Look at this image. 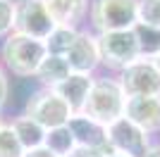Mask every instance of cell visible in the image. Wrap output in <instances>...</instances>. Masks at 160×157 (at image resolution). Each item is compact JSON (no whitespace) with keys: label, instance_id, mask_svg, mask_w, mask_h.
<instances>
[{"label":"cell","instance_id":"cell-1","mask_svg":"<svg viewBox=\"0 0 160 157\" xmlns=\"http://www.w3.org/2000/svg\"><path fill=\"white\" fill-rule=\"evenodd\" d=\"M46 55H48L46 43L29 38V36L17 33V31L5 36L2 45H0V59H2L5 69L19 78L36 76V69H38V64L43 62Z\"/></svg>","mask_w":160,"mask_h":157},{"label":"cell","instance_id":"cell-2","mask_svg":"<svg viewBox=\"0 0 160 157\" xmlns=\"http://www.w3.org/2000/svg\"><path fill=\"white\" fill-rule=\"evenodd\" d=\"M124 105H127V98H124L117 78L103 76V78H93V86L88 91L81 114L96 119L103 126H110L112 121L124 117Z\"/></svg>","mask_w":160,"mask_h":157},{"label":"cell","instance_id":"cell-3","mask_svg":"<svg viewBox=\"0 0 160 157\" xmlns=\"http://www.w3.org/2000/svg\"><path fill=\"white\" fill-rule=\"evenodd\" d=\"M117 83H120L124 98H160V69L155 59L139 57L122 72H117Z\"/></svg>","mask_w":160,"mask_h":157},{"label":"cell","instance_id":"cell-4","mask_svg":"<svg viewBox=\"0 0 160 157\" xmlns=\"http://www.w3.org/2000/svg\"><path fill=\"white\" fill-rule=\"evenodd\" d=\"M136 2L139 0H93L88 14H91V26H93L96 36L134 29Z\"/></svg>","mask_w":160,"mask_h":157},{"label":"cell","instance_id":"cell-5","mask_svg":"<svg viewBox=\"0 0 160 157\" xmlns=\"http://www.w3.org/2000/svg\"><path fill=\"white\" fill-rule=\"evenodd\" d=\"M24 114L31 117L36 124H41L46 131L67 126L69 119H72L69 105H67L53 88H41L38 93H33L31 98H29V102H27Z\"/></svg>","mask_w":160,"mask_h":157},{"label":"cell","instance_id":"cell-6","mask_svg":"<svg viewBox=\"0 0 160 157\" xmlns=\"http://www.w3.org/2000/svg\"><path fill=\"white\" fill-rule=\"evenodd\" d=\"M96 38H98V50H100V64H108L110 69L122 72L124 67L139 59V43H136L134 29L98 33Z\"/></svg>","mask_w":160,"mask_h":157},{"label":"cell","instance_id":"cell-7","mask_svg":"<svg viewBox=\"0 0 160 157\" xmlns=\"http://www.w3.org/2000/svg\"><path fill=\"white\" fill-rule=\"evenodd\" d=\"M108 129V150L124 157H143L151 148L148 133L141 131L136 124H132L127 117H120Z\"/></svg>","mask_w":160,"mask_h":157},{"label":"cell","instance_id":"cell-8","mask_svg":"<svg viewBox=\"0 0 160 157\" xmlns=\"http://www.w3.org/2000/svg\"><path fill=\"white\" fill-rule=\"evenodd\" d=\"M53 29L55 24L48 14L43 0H19L17 2V14H14V31L17 33H24L29 38L46 43Z\"/></svg>","mask_w":160,"mask_h":157},{"label":"cell","instance_id":"cell-9","mask_svg":"<svg viewBox=\"0 0 160 157\" xmlns=\"http://www.w3.org/2000/svg\"><path fill=\"white\" fill-rule=\"evenodd\" d=\"M65 62L72 74H91L100 64V50H98V38L91 31H79L74 38L72 48L67 50Z\"/></svg>","mask_w":160,"mask_h":157},{"label":"cell","instance_id":"cell-10","mask_svg":"<svg viewBox=\"0 0 160 157\" xmlns=\"http://www.w3.org/2000/svg\"><path fill=\"white\" fill-rule=\"evenodd\" d=\"M67 126H69V131H72V136L79 148L110 152L108 150V129L103 124H98L96 119L86 117V114H72Z\"/></svg>","mask_w":160,"mask_h":157},{"label":"cell","instance_id":"cell-11","mask_svg":"<svg viewBox=\"0 0 160 157\" xmlns=\"http://www.w3.org/2000/svg\"><path fill=\"white\" fill-rule=\"evenodd\" d=\"M124 117L148 136L160 131V98H129L124 105Z\"/></svg>","mask_w":160,"mask_h":157},{"label":"cell","instance_id":"cell-12","mask_svg":"<svg viewBox=\"0 0 160 157\" xmlns=\"http://www.w3.org/2000/svg\"><path fill=\"white\" fill-rule=\"evenodd\" d=\"M91 86H93V76H88V74H69L62 83L55 86L53 91L69 105L72 114H81L84 105H86V98H88Z\"/></svg>","mask_w":160,"mask_h":157},{"label":"cell","instance_id":"cell-13","mask_svg":"<svg viewBox=\"0 0 160 157\" xmlns=\"http://www.w3.org/2000/svg\"><path fill=\"white\" fill-rule=\"evenodd\" d=\"M55 26L79 29V21L88 12V0H43Z\"/></svg>","mask_w":160,"mask_h":157},{"label":"cell","instance_id":"cell-14","mask_svg":"<svg viewBox=\"0 0 160 157\" xmlns=\"http://www.w3.org/2000/svg\"><path fill=\"white\" fill-rule=\"evenodd\" d=\"M10 129L14 131V136H17V140L22 143L24 152L36 150V148H41V145L46 143V129L41 124H36V121H33L31 117H27V114L12 119V121H10Z\"/></svg>","mask_w":160,"mask_h":157},{"label":"cell","instance_id":"cell-15","mask_svg":"<svg viewBox=\"0 0 160 157\" xmlns=\"http://www.w3.org/2000/svg\"><path fill=\"white\" fill-rule=\"evenodd\" d=\"M69 74H72V72H69V67H67L65 57H58V55H46V57H43V62L38 64V69H36V76H33V78H38L43 88H55V86L62 83Z\"/></svg>","mask_w":160,"mask_h":157},{"label":"cell","instance_id":"cell-16","mask_svg":"<svg viewBox=\"0 0 160 157\" xmlns=\"http://www.w3.org/2000/svg\"><path fill=\"white\" fill-rule=\"evenodd\" d=\"M134 36L139 43V57L155 59L160 55V29L146 24H134Z\"/></svg>","mask_w":160,"mask_h":157},{"label":"cell","instance_id":"cell-17","mask_svg":"<svg viewBox=\"0 0 160 157\" xmlns=\"http://www.w3.org/2000/svg\"><path fill=\"white\" fill-rule=\"evenodd\" d=\"M43 145H46L50 152H55L58 157H67L74 148H77V140H74L69 126H60V129L46 131V143Z\"/></svg>","mask_w":160,"mask_h":157},{"label":"cell","instance_id":"cell-18","mask_svg":"<svg viewBox=\"0 0 160 157\" xmlns=\"http://www.w3.org/2000/svg\"><path fill=\"white\" fill-rule=\"evenodd\" d=\"M79 29H69V26H55L53 33L46 38V50L48 55H58V57H65L67 50L72 48L74 38H77Z\"/></svg>","mask_w":160,"mask_h":157},{"label":"cell","instance_id":"cell-19","mask_svg":"<svg viewBox=\"0 0 160 157\" xmlns=\"http://www.w3.org/2000/svg\"><path fill=\"white\" fill-rule=\"evenodd\" d=\"M136 24L160 29V0H139L136 2Z\"/></svg>","mask_w":160,"mask_h":157},{"label":"cell","instance_id":"cell-20","mask_svg":"<svg viewBox=\"0 0 160 157\" xmlns=\"http://www.w3.org/2000/svg\"><path fill=\"white\" fill-rule=\"evenodd\" d=\"M0 157H24V148L17 140L10 124L0 126Z\"/></svg>","mask_w":160,"mask_h":157},{"label":"cell","instance_id":"cell-21","mask_svg":"<svg viewBox=\"0 0 160 157\" xmlns=\"http://www.w3.org/2000/svg\"><path fill=\"white\" fill-rule=\"evenodd\" d=\"M14 14H17V2L0 0V38H5L14 31Z\"/></svg>","mask_w":160,"mask_h":157},{"label":"cell","instance_id":"cell-22","mask_svg":"<svg viewBox=\"0 0 160 157\" xmlns=\"http://www.w3.org/2000/svg\"><path fill=\"white\" fill-rule=\"evenodd\" d=\"M105 155L108 152H103V150H91V148H79L77 145L67 157H105Z\"/></svg>","mask_w":160,"mask_h":157},{"label":"cell","instance_id":"cell-23","mask_svg":"<svg viewBox=\"0 0 160 157\" xmlns=\"http://www.w3.org/2000/svg\"><path fill=\"white\" fill-rule=\"evenodd\" d=\"M5 100H7V76H5V72L0 69V112L5 107Z\"/></svg>","mask_w":160,"mask_h":157},{"label":"cell","instance_id":"cell-24","mask_svg":"<svg viewBox=\"0 0 160 157\" xmlns=\"http://www.w3.org/2000/svg\"><path fill=\"white\" fill-rule=\"evenodd\" d=\"M24 157H58V155L50 152L46 145H41V148H36V150H27V152H24Z\"/></svg>","mask_w":160,"mask_h":157},{"label":"cell","instance_id":"cell-25","mask_svg":"<svg viewBox=\"0 0 160 157\" xmlns=\"http://www.w3.org/2000/svg\"><path fill=\"white\" fill-rule=\"evenodd\" d=\"M143 157H160V143L158 145H151V148H148V152Z\"/></svg>","mask_w":160,"mask_h":157},{"label":"cell","instance_id":"cell-26","mask_svg":"<svg viewBox=\"0 0 160 157\" xmlns=\"http://www.w3.org/2000/svg\"><path fill=\"white\" fill-rule=\"evenodd\" d=\"M105 157H124V155H115V152H108Z\"/></svg>","mask_w":160,"mask_h":157},{"label":"cell","instance_id":"cell-27","mask_svg":"<svg viewBox=\"0 0 160 157\" xmlns=\"http://www.w3.org/2000/svg\"><path fill=\"white\" fill-rule=\"evenodd\" d=\"M155 64H158V69H160V55H158V57H155Z\"/></svg>","mask_w":160,"mask_h":157},{"label":"cell","instance_id":"cell-28","mask_svg":"<svg viewBox=\"0 0 160 157\" xmlns=\"http://www.w3.org/2000/svg\"><path fill=\"white\" fill-rule=\"evenodd\" d=\"M0 126H2V119H0Z\"/></svg>","mask_w":160,"mask_h":157}]
</instances>
